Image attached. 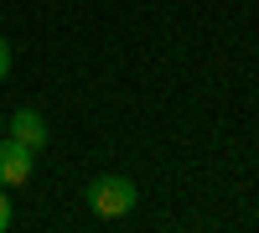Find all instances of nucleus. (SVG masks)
Wrapping results in <instances>:
<instances>
[{
    "label": "nucleus",
    "instance_id": "obj_5",
    "mask_svg": "<svg viewBox=\"0 0 259 233\" xmlns=\"http://www.w3.org/2000/svg\"><path fill=\"white\" fill-rule=\"evenodd\" d=\"M11 78V47H6V36H0V83Z\"/></svg>",
    "mask_w": 259,
    "mask_h": 233
},
{
    "label": "nucleus",
    "instance_id": "obj_3",
    "mask_svg": "<svg viewBox=\"0 0 259 233\" xmlns=\"http://www.w3.org/2000/svg\"><path fill=\"white\" fill-rule=\"evenodd\" d=\"M11 140H21V145H31V151H41V145H47V119H41L31 104H26V109H16V114H11Z\"/></svg>",
    "mask_w": 259,
    "mask_h": 233
},
{
    "label": "nucleus",
    "instance_id": "obj_2",
    "mask_svg": "<svg viewBox=\"0 0 259 233\" xmlns=\"http://www.w3.org/2000/svg\"><path fill=\"white\" fill-rule=\"evenodd\" d=\"M31 161L36 151L31 145H21V140H0V187H21V181H31Z\"/></svg>",
    "mask_w": 259,
    "mask_h": 233
},
{
    "label": "nucleus",
    "instance_id": "obj_4",
    "mask_svg": "<svg viewBox=\"0 0 259 233\" xmlns=\"http://www.w3.org/2000/svg\"><path fill=\"white\" fill-rule=\"evenodd\" d=\"M11 228V197H6V187H0V233Z\"/></svg>",
    "mask_w": 259,
    "mask_h": 233
},
{
    "label": "nucleus",
    "instance_id": "obj_1",
    "mask_svg": "<svg viewBox=\"0 0 259 233\" xmlns=\"http://www.w3.org/2000/svg\"><path fill=\"white\" fill-rule=\"evenodd\" d=\"M89 207H94V218H130L135 213V202H140V192H135V181L130 176H94L89 181Z\"/></svg>",
    "mask_w": 259,
    "mask_h": 233
}]
</instances>
